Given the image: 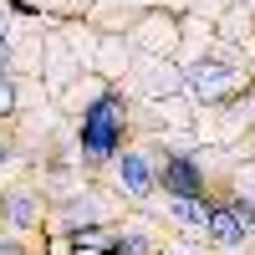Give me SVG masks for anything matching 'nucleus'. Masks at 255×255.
I'll use <instances>...</instances> for the list:
<instances>
[{"mask_svg":"<svg viewBox=\"0 0 255 255\" xmlns=\"http://www.w3.org/2000/svg\"><path fill=\"white\" fill-rule=\"evenodd\" d=\"M118 123H123L118 97H97V108L87 113V133H82V148H87L92 158L113 153V143H118Z\"/></svg>","mask_w":255,"mask_h":255,"instance_id":"nucleus-1","label":"nucleus"},{"mask_svg":"<svg viewBox=\"0 0 255 255\" xmlns=\"http://www.w3.org/2000/svg\"><path fill=\"white\" fill-rule=\"evenodd\" d=\"M189 82H194V92L204 102H220L225 87H230V67H225V61H199V67L189 72Z\"/></svg>","mask_w":255,"mask_h":255,"instance_id":"nucleus-2","label":"nucleus"},{"mask_svg":"<svg viewBox=\"0 0 255 255\" xmlns=\"http://www.w3.org/2000/svg\"><path fill=\"white\" fill-rule=\"evenodd\" d=\"M163 184H168V194H174V199H194V194H199V168L189 163V158H174V163L163 168Z\"/></svg>","mask_w":255,"mask_h":255,"instance_id":"nucleus-3","label":"nucleus"},{"mask_svg":"<svg viewBox=\"0 0 255 255\" xmlns=\"http://www.w3.org/2000/svg\"><path fill=\"white\" fill-rule=\"evenodd\" d=\"M123 189L128 194H148V184H153V174H148V163H143V153H128L123 163Z\"/></svg>","mask_w":255,"mask_h":255,"instance_id":"nucleus-4","label":"nucleus"},{"mask_svg":"<svg viewBox=\"0 0 255 255\" xmlns=\"http://www.w3.org/2000/svg\"><path fill=\"white\" fill-rule=\"evenodd\" d=\"M204 230H209V235H215L220 245H235V240L245 235V230H240V220L230 215V209H215V215H209V225H204Z\"/></svg>","mask_w":255,"mask_h":255,"instance_id":"nucleus-5","label":"nucleus"},{"mask_svg":"<svg viewBox=\"0 0 255 255\" xmlns=\"http://www.w3.org/2000/svg\"><path fill=\"white\" fill-rule=\"evenodd\" d=\"M5 220L31 225V220H36V199H31V194H10V199H5Z\"/></svg>","mask_w":255,"mask_h":255,"instance_id":"nucleus-6","label":"nucleus"},{"mask_svg":"<svg viewBox=\"0 0 255 255\" xmlns=\"http://www.w3.org/2000/svg\"><path fill=\"white\" fill-rule=\"evenodd\" d=\"M174 215H179L184 225H209V209H204L199 199H174Z\"/></svg>","mask_w":255,"mask_h":255,"instance_id":"nucleus-7","label":"nucleus"},{"mask_svg":"<svg viewBox=\"0 0 255 255\" xmlns=\"http://www.w3.org/2000/svg\"><path fill=\"white\" fill-rule=\"evenodd\" d=\"M113 255H148V240H143V235H128V240L113 245Z\"/></svg>","mask_w":255,"mask_h":255,"instance_id":"nucleus-8","label":"nucleus"},{"mask_svg":"<svg viewBox=\"0 0 255 255\" xmlns=\"http://www.w3.org/2000/svg\"><path fill=\"white\" fill-rule=\"evenodd\" d=\"M230 215H235V220H240V230H255V209H250L245 199H240L235 209H230Z\"/></svg>","mask_w":255,"mask_h":255,"instance_id":"nucleus-9","label":"nucleus"},{"mask_svg":"<svg viewBox=\"0 0 255 255\" xmlns=\"http://www.w3.org/2000/svg\"><path fill=\"white\" fill-rule=\"evenodd\" d=\"M10 108H15V87H10V82H5V77H0V118H5Z\"/></svg>","mask_w":255,"mask_h":255,"instance_id":"nucleus-10","label":"nucleus"},{"mask_svg":"<svg viewBox=\"0 0 255 255\" xmlns=\"http://www.w3.org/2000/svg\"><path fill=\"white\" fill-rule=\"evenodd\" d=\"M72 240H77V245H102V235H97V230H77Z\"/></svg>","mask_w":255,"mask_h":255,"instance_id":"nucleus-11","label":"nucleus"},{"mask_svg":"<svg viewBox=\"0 0 255 255\" xmlns=\"http://www.w3.org/2000/svg\"><path fill=\"white\" fill-rule=\"evenodd\" d=\"M0 255H20V250H15V245H5V240H0Z\"/></svg>","mask_w":255,"mask_h":255,"instance_id":"nucleus-12","label":"nucleus"},{"mask_svg":"<svg viewBox=\"0 0 255 255\" xmlns=\"http://www.w3.org/2000/svg\"><path fill=\"white\" fill-rule=\"evenodd\" d=\"M0 67H5V46H0Z\"/></svg>","mask_w":255,"mask_h":255,"instance_id":"nucleus-13","label":"nucleus"},{"mask_svg":"<svg viewBox=\"0 0 255 255\" xmlns=\"http://www.w3.org/2000/svg\"><path fill=\"white\" fill-rule=\"evenodd\" d=\"M0 31H5V15H0Z\"/></svg>","mask_w":255,"mask_h":255,"instance_id":"nucleus-14","label":"nucleus"},{"mask_svg":"<svg viewBox=\"0 0 255 255\" xmlns=\"http://www.w3.org/2000/svg\"><path fill=\"white\" fill-rule=\"evenodd\" d=\"M179 255H194V250H179Z\"/></svg>","mask_w":255,"mask_h":255,"instance_id":"nucleus-15","label":"nucleus"}]
</instances>
